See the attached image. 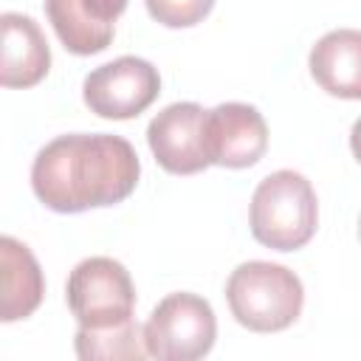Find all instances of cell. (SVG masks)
<instances>
[{
    "mask_svg": "<svg viewBox=\"0 0 361 361\" xmlns=\"http://www.w3.org/2000/svg\"><path fill=\"white\" fill-rule=\"evenodd\" d=\"M141 164L133 144L110 133H71L48 141L31 164L39 203L76 214L121 203L138 183Z\"/></svg>",
    "mask_w": 361,
    "mask_h": 361,
    "instance_id": "cell-1",
    "label": "cell"
},
{
    "mask_svg": "<svg viewBox=\"0 0 361 361\" xmlns=\"http://www.w3.org/2000/svg\"><path fill=\"white\" fill-rule=\"evenodd\" d=\"M319 223V200L310 180L293 169H276L251 195V234L274 251H296L310 243Z\"/></svg>",
    "mask_w": 361,
    "mask_h": 361,
    "instance_id": "cell-2",
    "label": "cell"
},
{
    "mask_svg": "<svg viewBox=\"0 0 361 361\" xmlns=\"http://www.w3.org/2000/svg\"><path fill=\"white\" fill-rule=\"evenodd\" d=\"M231 316L254 333H276L290 327L305 305L302 279L276 262L251 259L231 271L226 282Z\"/></svg>",
    "mask_w": 361,
    "mask_h": 361,
    "instance_id": "cell-3",
    "label": "cell"
},
{
    "mask_svg": "<svg viewBox=\"0 0 361 361\" xmlns=\"http://www.w3.org/2000/svg\"><path fill=\"white\" fill-rule=\"evenodd\" d=\"M217 338V319L212 305L197 293H169L164 296L147 324L144 341L149 358L158 361H195L203 358Z\"/></svg>",
    "mask_w": 361,
    "mask_h": 361,
    "instance_id": "cell-4",
    "label": "cell"
},
{
    "mask_svg": "<svg viewBox=\"0 0 361 361\" xmlns=\"http://www.w3.org/2000/svg\"><path fill=\"white\" fill-rule=\"evenodd\" d=\"M68 307L79 327H113L133 319L135 288L130 271L113 257H87L68 276Z\"/></svg>",
    "mask_w": 361,
    "mask_h": 361,
    "instance_id": "cell-5",
    "label": "cell"
},
{
    "mask_svg": "<svg viewBox=\"0 0 361 361\" xmlns=\"http://www.w3.org/2000/svg\"><path fill=\"white\" fill-rule=\"evenodd\" d=\"M161 93L158 68L141 56H118L85 76L82 96L90 113L102 118H133L144 113Z\"/></svg>",
    "mask_w": 361,
    "mask_h": 361,
    "instance_id": "cell-6",
    "label": "cell"
},
{
    "mask_svg": "<svg viewBox=\"0 0 361 361\" xmlns=\"http://www.w3.org/2000/svg\"><path fill=\"white\" fill-rule=\"evenodd\" d=\"M147 144L155 161L172 175H195L212 166L206 149V110L195 102L164 107L147 127Z\"/></svg>",
    "mask_w": 361,
    "mask_h": 361,
    "instance_id": "cell-7",
    "label": "cell"
},
{
    "mask_svg": "<svg viewBox=\"0 0 361 361\" xmlns=\"http://www.w3.org/2000/svg\"><path fill=\"white\" fill-rule=\"evenodd\" d=\"M206 149L217 166H254L268 149V124L262 113L243 102H223L206 110Z\"/></svg>",
    "mask_w": 361,
    "mask_h": 361,
    "instance_id": "cell-8",
    "label": "cell"
},
{
    "mask_svg": "<svg viewBox=\"0 0 361 361\" xmlns=\"http://www.w3.org/2000/svg\"><path fill=\"white\" fill-rule=\"evenodd\" d=\"M0 85L31 87L45 79L51 68V48L42 28L28 14L6 11L0 17Z\"/></svg>",
    "mask_w": 361,
    "mask_h": 361,
    "instance_id": "cell-9",
    "label": "cell"
},
{
    "mask_svg": "<svg viewBox=\"0 0 361 361\" xmlns=\"http://www.w3.org/2000/svg\"><path fill=\"white\" fill-rule=\"evenodd\" d=\"M310 76L316 85L338 99H361V31H327L310 48Z\"/></svg>",
    "mask_w": 361,
    "mask_h": 361,
    "instance_id": "cell-10",
    "label": "cell"
},
{
    "mask_svg": "<svg viewBox=\"0 0 361 361\" xmlns=\"http://www.w3.org/2000/svg\"><path fill=\"white\" fill-rule=\"evenodd\" d=\"M0 319L3 322H17L31 316L45 293V279L39 271L37 257L31 254L28 245H23L14 237H0Z\"/></svg>",
    "mask_w": 361,
    "mask_h": 361,
    "instance_id": "cell-11",
    "label": "cell"
},
{
    "mask_svg": "<svg viewBox=\"0 0 361 361\" xmlns=\"http://www.w3.org/2000/svg\"><path fill=\"white\" fill-rule=\"evenodd\" d=\"M45 14L62 45L76 56L99 54L113 39V23L93 17L85 0H45Z\"/></svg>",
    "mask_w": 361,
    "mask_h": 361,
    "instance_id": "cell-12",
    "label": "cell"
},
{
    "mask_svg": "<svg viewBox=\"0 0 361 361\" xmlns=\"http://www.w3.org/2000/svg\"><path fill=\"white\" fill-rule=\"evenodd\" d=\"M76 355L82 361H138L147 358V341H144V327L135 319H127L113 327H79L76 330Z\"/></svg>",
    "mask_w": 361,
    "mask_h": 361,
    "instance_id": "cell-13",
    "label": "cell"
},
{
    "mask_svg": "<svg viewBox=\"0 0 361 361\" xmlns=\"http://www.w3.org/2000/svg\"><path fill=\"white\" fill-rule=\"evenodd\" d=\"M214 0H147V11L166 28H189L212 11Z\"/></svg>",
    "mask_w": 361,
    "mask_h": 361,
    "instance_id": "cell-14",
    "label": "cell"
},
{
    "mask_svg": "<svg viewBox=\"0 0 361 361\" xmlns=\"http://www.w3.org/2000/svg\"><path fill=\"white\" fill-rule=\"evenodd\" d=\"M85 6L90 8L93 17H99L104 23H116V17L127 8V0H85Z\"/></svg>",
    "mask_w": 361,
    "mask_h": 361,
    "instance_id": "cell-15",
    "label": "cell"
},
{
    "mask_svg": "<svg viewBox=\"0 0 361 361\" xmlns=\"http://www.w3.org/2000/svg\"><path fill=\"white\" fill-rule=\"evenodd\" d=\"M350 149H353L355 161L361 164V118H355V124L350 130Z\"/></svg>",
    "mask_w": 361,
    "mask_h": 361,
    "instance_id": "cell-16",
    "label": "cell"
},
{
    "mask_svg": "<svg viewBox=\"0 0 361 361\" xmlns=\"http://www.w3.org/2000/svg\"><path fill=\"white\" fill-rule=\"evenodd\" d=\"M358 237H361V223H358Z\"/></svg>",
    "mask_w": 361,
    "mask_h": 361,
    "instance_id": "cell-17",
    "label": "cell"
}]
</instances>
